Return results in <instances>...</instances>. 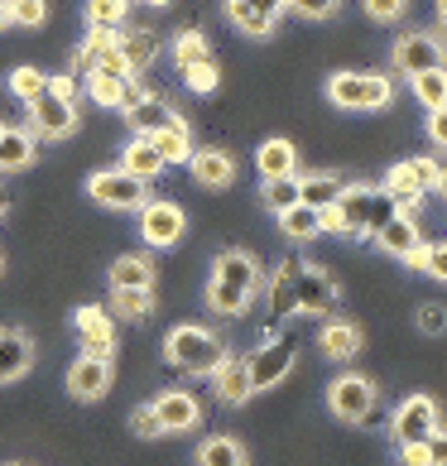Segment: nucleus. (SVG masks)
<instances>
[{"mask_svg":"<svg viewBox=\"0 0 447 466\" xmlns=\"http://www.w3.org/2000/svg\"><path fill=\"white\" fill-rule=\"evenodd\" d=\"M260 265L246 250H221L212 265V284H208V308L221 318H240L250 308V299L260 293Z\"/></svg>","mask_w":447,"mask_h":466,"instance_id":"f257e3e1","label":"nucleus"},{"mask_svg":"<svg viewBox=\"0 0 447 466\" xmlns=\"http://www.w3.org/2000/svg\"><path fill=\"white\" fill-rule=\"evenodd\" d=\"M332 207H337V221H341V231H347V236H375L390 217H400V207H394L381 187H371V183L341 187Z\"/></svg>","mask_w":447,"mask_h":466,"instance_id":"f03ea898","label":"nucleus"},{"mask_svg":"<svg viewBox=\"0 0 447 466\" xmlns=\"http://www.w3.org/2000/svg\"><path fill=\"white\" fill-rule=\"evenodd\" d=\"M164 356H168V366H178L183 375H217V366L227 360V347L208 332V327H193V322H183V327H174L168 332V341H164Z\"/></svg>","mask_w":447,"mask_h":466,"instance_id":"7ed1b4c3","label":"nucleus"},{"mask_svg":"<svg viewBox=\"0 0 447 466\" xmlns=\"http://www.w3.org/2000/svg\"><path fill=\"white\" fill-rule=\"evenodd\" d=\"M328 96L337 101L341 111H381L390 101V77L375 73H337L328 82Z\"/></svg>","mask_w":447,"mask_h":466,"instance_id":"20e7f679","label":"nucleus"},{"mask_svg":"<svg viewBox=\"0 0 447 466\" xmlns=\"http://www.w3.org/2000/svg\"><path fill=\"white\" fill-rule=\"evenodd\" d=\"M294 356H299V347H294V337H284V332H274L260 351L246 356L250 394H260V390H274V385H279V380L294 370Z\"/></svg>","mask_w":447,"mask_h":466,"instance_id":"39448f33","label":"nucleus"},{"mask_svg":"<svg viewBox=\"0 0 447 466\" xmlns=\"http://www.w3.org/2000/svg\"><path fill=\"white\" fill-rule=\"evenodd\" d=\"M87 198L101 202V207H111V212H135V207L149 202L145 183L130 178L126 168H101V174H92L87 178Z\"/></svg>","mask_w":447,"mask_h":466,"instance_id":"423d86ee","label":"nucleus"},{"mask_svg":"<svg viewBox=\"0 0 447 466\" xmlns=\"http://www.w3.org/2000/svg\"><path fill=\"white\" fill-rule=\"evenodd\" d=\"M29 126H34V135H44V140H67V135L77 130V111H73V101L48 92V82H44V92L29 101Z\"/></svg>","mask_w":447,"mask_h":466,"instance_id":"0eeeda50","label":"nucleus"},{"mask_svg":"<svg viewBox=\"0 0 447 466\" xmlns=\"http://www.w3.org/2000/svg\"><path fill=\"white\" fill-rule=\"evenodd\" d=\"M390 433L400 447L409 442H428L438 433V404L428 400V394H409V400L394 409V419H390Z\"/></svg>","mask_w":447,"mask_h":466,"instance_id":"6e6552de","label":"nucleus"},{"mask_svg":"<svg viewBox=\"0 0 447 466\" xmlns=\"http://www.w3.org/2000/svg\"><path fill=\"white\" fill-rule=\"evenodd\" d=\"M328 404L341 423H366V419H375V385L366 375H341L328 390Z\"/></svg>","mask_w":447,"mask_h":466,"instance_id":"1a4fd4ad","label":"nucleus"},{"mask_svg":"<svg viewBox=\"0 0 447 466\" xmlns=\"http://www.w3.org/2000/svg\"><path fill=\"white\" fill-rule=\"evenodd\" d=\"M73 327H77V341H82V356H97V360H111L116 351V318L97 303H82L73 313Z\"/></svg>","mask_w":447,"mask_h":466,"instance_id":"9d476101","label":"nucleus"},{"mask_svg":"<svg viewBox=\"0 0 447 466\" xmlns=\"http://www.w3.org/2000/svg\"><path fill=\"white\" fill-rule=\"evenodd\" d=\"M183 231H188V217H183L178 202H145V207H140V236L149 240L154 250L178 246Z\"/></svg>","mask_w":447,"mask_h":466,"instance_id":"9b49d317","label":"nucleus"},{"mask_svg":"<svg viewBox=\"0 0 447 466\" xmlns=\"http://www.w3.org/2000/svg\"><path fill=\"white\" fill-rule=\"evenodd\" d=\"M294 308H303V313H332V308H337V279H332L328 269L299 260V274H294Z\"/></svg>","mask_w":447,"mask_h":466,"instance_id":"f8f14e48","label":"nucleus"},{"mask_svg":"<svg viewBox=\"0 0 447 466\" xmlns=\"http://www.w3.org/2000/svg\"><path fill=\"white\" fill-rule=\"evenodd\" d=\"M394 67L419 77V73H433V67H447V58L433 34H404V39H394Z\"/></svg>","mask_w":447,"mask_h":466,"instance_id":"ddd939ff","label":"nucleus"},{"mask_svg":"<svg viewBox=\"0 0 447 466\" xmlns=\"http://www.w3.org/2000/svg\"><path fill=\"white\" fill-rule=\"evenodd\" d=\"M149 409H154V419H159L164 433H188V428L202 423V404H198V394H188V390H164Z\"/></svg>","mask_w":447,"mask_h":466,"instance_id":"4468645a","label":"nucleus"},{"mask_svg":"<svg viewBox=\"0 0 447 466\" xmlns=\"http://www.w3.org/2000/svg\"><path fill=\"white\" fill-rule=\"evenodd\" d=\"M111 390V360H97V356H77L73 370H67V394L82 404L101 400V394Z\"/></svg>","mask_w":447,"mask_h":466,"instance_id":"2eb2a0df","label":"nucleus"},{"mask_svg":"<svg viewBox=\"0 0 447 466\" xmlns=\"http://www.w3.org/2000/svg\"><path fill=\"white\" fill-rule=\"evenodd\" d=\"M34 366V341L20 327H0V385H15Z\"/></svg>","mask_w":447,"mask_h":466,"instance_id":"dca6fc26","label":"nucleus"},{"mask_svg":"<svg viewBox=\"0 0 447 466\" xmlns=\"http://www.w3.org/2000/svg\"><path fill=\"white\" fill-rule=\"evenodd\" d=\"M279 10H284V0H227L231 25H236L240 34H255V39H265V34L274 29Z\"/></svg>","mask_w":447,"mask_h":466,"instance_id":"f3484780","label":"nucleus"},{"mask_svg":"<svg viewBox=\"0 0 447 466\" xmlns=\"http://www.w3.org/2000/svg\"><path fill=\"white\" fill-rule=\"evenodd\" d=\"M375 246H381L385 255H394V260H409L419 246H423V236H419V221L414 217H390L381 231H375Z\"/></svg>","mask_w":447,"mask_h":466,"instance_id":"a211bd4d","label":"nucleus"},{"mask_svg":"<svg viewBox=\"0 0 447 466\" xmlns=\"http://www.w3.org/2000/svg\"><path fill=\"white\" fill-rule=\"evenodd\" d=\"M188 168H193V178L202 187H227L236 178V164H231L227 149H193L188 154Z\"/></svg>","mask_w":447,"mask_h":466,"instance_id":"6ab92c4d","label":"nucleus"},{"mask_svg":"<svg viewBox=\"0 0 447 466\" xmlns=\"http://www.w3.org/2000/svg\"><path fill=\"white\" fill-rule=\"evenodd\" d=\"M217 394H221V404H246L250 400V370H246V356H227L217 366Z\"/></svg>","mask_w":447,"mask_h":466,"instance_id":"aec40b11","label":"nucleus"},{"mask_svg":"<svg viewBox=\"0 0 447 466\" xmlns=\"http://www.w3.org/2000/svg\"><path fill=\"white\" fill-rule=\"evenodd\" d=\"M149 145L159 149L164 168H168V164H188V154H193V135H188V120H183V116H174L159 135H149Z\"/></svg>","mask_w":447,"mask_h":466,"instance_id":"412c9836","label":"nucleus"},{"mask_svg":"<svg viewBox=\"0 0 447 466\" xmlns=\"http://www.w3.org/2000/svg\"><path fill=\"white\" fill-rule=\"evenodd\" d=\"M120 168H126L130 178L149 183V178H159V174H164V159H159V149H154L145 135H135V140L126 145V154H120Z\"/></svg>","mask_w":447,"mask_h":466,"instance_id":"4be33fe9","label":"nucleus"},{"mask_svg":"<svg viewBox=\"0 0 447 466\" xmlns=\"http://www.w3.org/2000/svg\"><path fill=\"white\" fill-rule=\"evenodd\" d=\"M381 193H385L394 207H400L404 217H414V207L428 198L423 187H419V178L409 174V164H394V168H390V178H385V187H381Z\"/></svg>","mask_w":447,"mask_h":466,"instance_id":"5701e85b","label":"nucleus"},{"mask_svg":"<svg viewBox=\"0 0 447 466\" xmlns=\"http://www.w3.org/2000/svg\"><path fill=\"white\" fill-rule=\"evenodd\" d=\"M294 274H299L294 255L279 260V269H274V279H269V322H284L294 313Z\"/></svg>","mask_w":447,"mask_h":466,"instance_id":"b1692460","label":"nucleus"},{"mask_svg":"<svg viewBox=\"0 0 447 466\" xmlns=\"http://www.w3.org/2000/svg\"><path fill=\"white\" fill-rule=\"evenodd\" d=\"M116 54L126 58L130 73H140V67H149L154 54H159V34H154V29H130V34H120Z\"/></svg>","mask_w":447,"mask_h":466,"instance_id":"393cba45","label":"nucleus"},{"mask_svg":"<svg viewBox=\"0 0 447 466\" xmlns=\"http://www.w3.org/2000/svg\"><path fill=\"white\" fill-rule=\"evenodd\" d=\"M318 347H322V356H332V360H351L361 351V327L356 322H328L318 332Z\"/></svg>","mask_w":447,"mask_h":466,"instance_id":"a878e982","label":"nucleus"},{"mask_svg":"<svg viewBox=\"0 0 447 466\" xmlns=\"http://www.w3.org/2000/svg\"><path fill=\"white\" fill-rule=\"evenodd\" d=\"M29 164H34V135L5 126V135H0V174H20Z\"/></svg>","mask_w":447,"mask_h":466,"instance_id":"bb28decb","label":"nucleus"},{"mask_svg":"<svg viewBox=\"0 0 447 466\" xmlns=\"http://www.w3.org/2000/svg\"><path fill=\"white\" fill-rule=\"evenodd\" d=\"M168 120H174V111H168L159 96H145L140 106H130V111H126V126H130L135 135H145V140H149V135H159Z\"/></svg>","mask_w":447,"mask_h":466,"instance_id":"cd10ccee","label":"nucleus"},{"mask_svg":"<svg viewBox=\"0 0 447 466\" xmlns=\"http://www.w3.org/2000/svg\"><path fill=\"white\" fill-rule=\"evenodd\" d=\"M111 289H154V265L145 255H120L111 265Z\"/></svg>","mask_w":447,"mask_h":466,"instance_id":"c85d7f7f","label":"nucleus"},{"mask_svg":"<svg viewBox=\"0 0 447 466\" xmlns=\"http://www.w3.org/2000/svg\"><path fill=\"white\" fill-rule=\"evenodd\" d=\"M107 313L145 322L154 313V289H111V308H107Z\"/></svg>","mask_w":447,"mask_h":466,"instance_id":"c756f323","label":"nucleus"},{"mask_svg":"<svg viewBox=\"0 0 447 466\" xmlns=\"http://www.w3.org/2000/svg\"><path fill=\"white\" fill-rule=\"evenodd\" d=\"M294 164H299V154L289 140H265L260 145V174L265 178H294Z\"/></svg>","mask_w":447,"mask_h":466,"instance_id":"7c9ffc66","label":"nucleus"},{"mask_svg":"<svg viewBox=\"0 0 447 466\" xmlns=\"http://www.w3.org/2000/svg\"><path fill=\"white\" fill-rule=\"evenodd\" d=\"M341 193V183L332 174H313V178H299V202L313 207V212H322V207H332Z\"/></svg>","mask_w":447,"mask_h":466,"instance_id":"2f4dec72","label":"nucleus"},{"mask_svg":"<svg viewBox=\"0 0 447 466\" xmlns=\"http://www.w3.org/2000/svg\"><path fill=\"white\" fill-rule=\"evenodd\" d=\"M409 82H414V96L423 101L428 111H442V106H447V67L419 73V77H409Z\"/></svg>","mask_w":447,"mask_h":466,"instance_id":"473e14b6","label":"nucleus"},{"mask_svg":"<svg viewBox=\"0 0 447 466\" xmlns=\"http://www.w3.org/2000/svg\"><path fill=\"white\" fill-rule=\"evenodd\" d=\"M279 227H284V236L289 240H313L318 231H322V221H318V212H313V207H289V212L279 217Z\"/></svg>","mask_w":447,"mask_h":466,"instance_id":"72a5a7b5","label":"nucleus"},{"mask_svg":"<svg viewBox=\"0 0 447 466\" xmlns=\"http://www.w3.org/2000/svg\"><path fill=\"white\" fill-rule=\"evenodd\" d=\"M260 198H265V207L274 217H284L289 207H299V178H265Z\"/></svg>","mask_w":447,"mask_h":466,"instance_id":"f704fd0d","label":"nucleus"},{"mask_svg":"<svg viewBox=\"0 0 447 466\" xmlns=\"http://www.w3.org/2000/svg\"><path fill=\"white\" fill-rule=\"evenodd\" d=\"M130 15V0H87V25L92 29H120Z\"/></svg>","mask_w":447,"mask_h":466,"instance_id":"c9c22d12","label":"nucleus"},{"mask_svg":"<svg viewBox=\"0 0 447 466\" xmlns=\"http://www.w3.org/2000/svg\"><path fill=\"white\" fill-rule=\"evenodd\" d=\"M174 58H178V73L183 67H193V63H208V39H202V29H183L178 39H174Z\"/></svg>","mask_w":447,"mask_h":466,"instance_id":"e433bc0d","label":"nucleus"},{"mask_svg":"<svg viewBox=\"0 0 447 466\" xmlns=\"http://www.w3.org/2000/svg\"><path fill=\"white\" fill-rule=\"evenodd\" d=\"M198 466H246V457H240V447L231 438H208L198 452Z\"/></svg>","mask_w":447,"mask_h":466,"instance_id":"4c0bfd02","label":"nucleus"},{"mask_svg":"<svg viewBox=\"0 0 447 466\" xmlns=\"http://www.w3.org/2000/svg\"><path fill=\"white\" fill-rule=\"evenodd\" d=\"M409 265H414V269H428L433 279L447 284V240H438V246H419L414 255H409Z\"/></svg>","mask_w":447,"mask_h":466,"instance_id":"58836bf2","label":"nucleus"},{"mask_svg":"<svg viewBox=\"0 0 447 466\" xmlns=\"http://www.w3.org/2000/svg\"><path fill=\"white\" fill-rule=\"evenodd\" d=\"M5 5H10V25L39 29L48 20V0H5Z\"/></svg>","mask_w":447,"mask_h":466,"instance_id":"ea45409f","label":"nucleus"},{"mask_svg":"<svg viewBox=\"0 0 447 466\" xmlns=\"http://www.w3.org/2000/svg\"><path fill=\"white\" fill-rule=\"evenodd\" d=\"M44 82H48V77L39 73V67H15V73H10V92H15V96H20L25 106H29V101L44 92Z\"/></svg>","mask_w":447,"mask_h":466,"instance_id":"a19ab883","label":"nucleus"},{"mask_svg":"<svg viewBox=\"0 0 447 466\" xmlns=\"http://www.w3.org/2000/svg\"><path fill=\"white\" fill-rule=\"evenodd\" d=\"M126 82H130V77H126ZM126 82L101 77V73H87V92H92L97 106H120V87H126Z\"/></svg>","mask_w":447,"mask_h":466,"instance_id":"79ce46f5","label":"nucleus"},{"mask_svg":"<svg viewBox=\"0 0 447 466\" xmlns=\"http://www.w3.org/2000/svg\"><path fill=\"white\" fill-rule=\"evenodd\" d=\"M183 82L193 92H217V82H221V73H217V58H208V63H193V67H183Z\"/></svg>","mask_w":447,"mask_h":466,"instance_id":"37998d69","label":"nucleus"},{"mask_svg":"<svg viewBox=\"0 0 447 466\" xmlns=\"http://www.w3.org/2000/svg\"><path fill=\"white\" fill-rule=\"evenodd\" d=\"M87 73H101V77H116V82H126V77H135L130 67H126V58L116 54V48H111V54H97V58L87 63Z\"/></svg>","mask_w":447,"mask_h":466,"instance_id":"c03bdc74","label":"nucleus"},{"mask_svg":"<svg viewBox=\"0 0 447 466\" xmlns=\"http://www.w3.org/2000/svg\"><path fill=\"white\" fill-rule=\"evenodd\" d=\"M341 0H284V10H299L303 20H328V15H337Z\"/></svg>","mask_w":447,"mask_h":466,"instance_id":"a18cd8bd","label":"nucleus"},{"mask_svg":"<svg viewBox=\"0 0 447 466\" xmlns=\"http://www.w3.org/2000/svg\"><path fill=\"white\" fill-rule=\"evenodd\" d=\"M409 174L419 178V187L423 193H438V178H442V168L428 159V154H419V159H409Z\"/></svg>","mask_w":447,"mask_h":466,"instance_id":"49530a36","label":"nucleus"},{"mask_svg":"<svg viewBox=\"0 0 447 466\" xmlns=\"http://www.w3.org/2000/svg\"><path fill=\"white\" fill-rule=\"evenodd\" d=\"M130 428H135L140 438H164V428H159V419H154V409H149V404H140V409L130 413Z\"/></svg>","mask_w":447,"mask_h":466,"instance_id":"de8ad7c7","label":"nucleus"},{"mask_svg":"<svg viewBox=\"0 0 447 466\" xmlns=\"http://www.w3.org/2000/svg\"><path fill=\"white\" fill-rule=\"evenodd\" d=\"M419 327H423L428 337H438L442 327H447V313H442L438 303H423V308H419Z\"/></svg>","mask_w":447,"mask_h":466,"instance_id":"09e8293b","label":"nucleus"},{"mask_svg":"<svg viewBox=\"0 0 447 466\" xmlns=\"http://www.w3.org/2000/svg\"><path fill=\"white\" fill-rule=\"evenodd\" d=\"M404 0H366V15L371 20H400Z\"/></svg>","mask_w":447,"mask_h":466,"instance_id":"8fccbe9b","label":"nucleus"},{"mask_svg":"<svg viewBox=\"0 0 447 466\" xmlns=\"http://www.w3.org/2000/svg\"><path fill=\"white\" fill-rule=\"evenodd\" d=\"M400 461H404V466H433V457H428V442H409V447H400Z\"/></svg>","mask_w":447,"mask_h":466,"instance_id":"3c124183","label":"nucleus"},{"mask_svg":"<svg viewBox=\"0 0 447 466\" xmlns=\"http://www.w3.org/2000/svg\"><path fill=\"white\" fill-rule=\"evenodd\" d=\"M145 96H149V92H145V87H140V82H135V77H130V82H126V87H120V111H130V106H140V101H145Z\"/></svg>","mask_w":447,"mask_h":466,"instance_id":"603ef678","label":"nucleus"},{"mask_svg":"<svg viewBox=\"0 0 447 466\" xmlns=\"http://www.w3.org/2000/svg\"><path fill=\"white\" fill-rule=\"evenodd\" d=\"M428 135H433L438 145H447V106L442 111H428Z\"/></svg>","mask_w":447,"mask_h":466,"instance_id":"864d4df0","label":"nucleus"},{"mask_svg":"<svg viewBox=\"0 0 447 466\" xmlns=\"http://www.w3.org/2000/svg\"><path fill=\"white\" fill-rule=\"evenodd\" d=\"M428 457H433V466H447V433H442V428L428 438Z\"/></svg>","mask_w":447,"mask_h":466,"instance_id":"5fc2aeb1","label":"nucleus"},{"mask_svg":"<svg viewBox=\"0 0 447 466\" xmlns=\"http://www.w3.org/2000/svg\"><path fill=\"white\" fill-rule=\"evenodd\" d=\"M48 92H58V96H67V101H73L77 82H73V77H48Z\"/></svg>","mask_w":447,"mask_h":466,"instance_id":"6e6d98bb","label":"nucleus"},{"mask_svg":"<svg viewBox=\"0 0 447 466\" xmlns=\"http://www.w3.org/2000/svg\"><path fill=\"white\" fill-rule=\"evenodd\" d=\"M5 25H10V5L0 0V29H5Z\"/></svg>","mask_w":447,"mask_h":466,"instance_id":"4d7b16f0","label":"nucleus"},{"mask_svg":"<svg viewBox=\"0 0 447 466\" xmlns=\"http://www.w3.org/2000/svg\"><path fill=\"white\" fill-rule=\"evenodd\" d=\"M438 20H442V29H447V0H438Z\"/></svg>","mask_w":447,"mask_h":466,"instance_id":"13d9d810","label":"nucleus"},{"mask_svg":"<svg viewBox=\"0 0 447 466\" xmlns=\"http://www.w3.org/2000/svg\"><path fill=\"white\" fill-rule=\"evenodd\" d=\"M438 193L447 198V168H442V178H438Z\"/></svg>","mask_w":447,"mask_h":466,"instance_id":"bf43d9fd","label":"nucleus"},{"mask_svg":"<svg viewBox=\"0 0 447 466\" xmlns=\"http://www.w3.org/2000/svg\"><path fill=\"white\" fill-rule=\"evenodd\" d=\"M5 207H10V198H5V193H0V217H5Z\"/></svg>","mask_w":447,"mask_h":466,"instance_id":"052dcab7","label":"nucleus"},{"mask_svg":"<svg viewBox=\"0 0 447 466\" xmlns=\"http://www.w3.org/2000/svg\"><path fill=\"white\" fill-rule=\"evenodd\" d=\"M145 5H168V0H145Z\"/></svg>","mask_w":447,"mask_h":466,"instance_id":"680f3d73","label":"nucleus"},{"mask_svg":"<svg viewBox=\"0 0 447 466\" xmlns=\"http://www.w3.org/2000/svg\"><path fill=\"white\" fill-rule=\"evenodd\" d=\"M5 466H20V461H5Z\"/></svg>","mask_w":447,"mask_h":466,"instance_id":"e2e57ef3","label":"nucleus"},{"mask_svg":"<svg viewBox=\"0 0 447 466\" xmlns=\"http://www.w3.org/2000/svg\"><path fill=\"white\" fill-rule=\"evenodd\" d=\"M0 135H5V126H0Z\"/></svg>","mask_w":447,"mask_h":466,"instance_id":"0e129e2a","label":"nucleus"},{"mask_svg":"<svg viewBox=\"0 0 447 466\" xmlns=\"http://www.w3.org/2000/svg\"><path fill=\"white\" fill-rule=\"evenodd\" d=\"M0 269H5V260H0Z\"/></svg>","mask_w":447,"mask_h":466,"instance_id":"69168bd1","label":"nucleus"}]
</instances>
